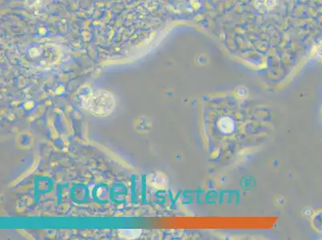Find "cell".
Here are the masks:
<instances>
[{
  "label": "cell",
  "instance_id": "cell-1",
  "mask_svg": "<svg viewBox=\"0 0 322 240\" xmlns=\"http://www.w3.org/2000/svg\"><path fill=\"white\" fill-rule=\"evenodd\" d=\"M84 103L85 108L90 113L99 117H105L113 112L115 101L110 92L101 90L90 93Z\"/></svg>",
  "mask_w": 322,
  "mask_h": 240
},
{
  "label": "cell",
  "instance_id": "cell-2",
  "mask_svg": "<svg viewBox=\"0 0 322 240\" xmlns=\"http://www.w3.org/2000/svg\"><path fill=\"white\" fill-rule=\"evenodd\" d=\"M29 56L39 67L48 68L59 61L61 56L60 49L53 44H39L29 50Z\"/></svg>",
  "mask_w": 322,
  "mask_h": 240
},
{
  "label": "cell",
  "instance_id": "cell-3",
  "mask_svg": "<svg viewBox=\"0 0 322 240\" xmlns=\"http://www.w3.org/2000/svg\"><path fill=\"white\" fill-rule=\"evenodd\" d=\"M313 225L315 227V229L318 230L319 232H322V212L315 215L313 218Z\"/></svg>",
  "mask_w": 322,
  "mask_h": 240
}]
</instances>
